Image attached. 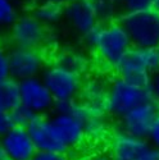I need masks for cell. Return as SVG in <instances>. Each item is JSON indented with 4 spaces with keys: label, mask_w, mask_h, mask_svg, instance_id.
<instances>
[{
    "label": "cell",
    "mask_w": 159,
    "mask_h": 160,
    "mask_svg": "<svg viewBox=\"0 0 159 160\" xmlns=\"http://www.w3.org/2000/svg\"><path fill=\"white\" fill-rule=\"evenodd\" d=\"M158 113L159 101L156 99L144 101L119 119V129L132 136L146 138L153 121Z\"/></svg>",
    "instance_id": "cell-9"
},
{
    "label": "cell",
    "mask_w": 159,
    "mask_h": 160,
    "mask_svg": "<svg viewBox=\"0 0 159 160\" xmlns=\"http://www.w3.org/2000/svg\"><path fill=\"white\" fill-rule=\"evenodd\" d=\"M13 2L17 3V4H27V3L32 2V0H13Z\"/></svg>",
    "instance_id": "cell-31"
},
{
    "label": "cell",
    "mask_w": 159,
    "mask_h": 160,
    "mask_svg": "<svg viewBox=\"0 0 159 160\" xmlns=\"http://www.w3.org/2000/svg\"><path fill=\"white\" fill-rule=\"evenodd\" d=\"M31 160H69L67 152L57 151H37Z\"/></svg>",
    "instance_id": "cell-25"
},
{
    "label": "cell",
    "mask_w": 159,
    "mask_h": 160,
    "mask_svg": "<svg viewBox=\"0 0 159 160\" xmlns=\"http://www.w3.org/2000/svg\"><path fill=\"white\" fill-rule=\"evenodd\" d=\"M57 63L63 65L64 68H67L80 76H84L89 68H90V60L89 58L81 51H74V50H68L63 51L58 55Z\"/></svg>",
    "instance_id": "cell-17"
},
{
    "label": "cell",
    "mask_w": 159,
    "mask_h": 160,
    "mask_svg": "<svg viewBox=\"0 0 159 160\" xmlns=\"http://www.w3.org/2000/svg\"><path fill=\"white\" fill-rule=\"evenodd\" d=\"M8 78H10L9 55H8V51L0 46V83Z\"/></svg>",
    "instance_id": "cell-24"
},
{
    "label": "cell",
    "mask_w": 159,
    "mask_h": 160,
    "mask_svg": "<svg viewBox=\"0 0 159 160\" xmlns=\"http://www.w3.org/2000/svg\"><path fill=\"white\" fill-rule=\"evenodd\" d=\"M44 83L51 92L55 102L76 100L82 88V76H80L63 65L54 63L44 68L41 76Z\"/></svg>",
    "instance_id": "cell-5"
},
{
    "label": "cell",
    "mask_w": 159,
    "mask_h": 160,
    "mask_svg": "<svg viewBox=\"0 0 159 160\" xmlns=\"http://www.w3.org/2000/svg\"><path fill=\"white\" fill-rule=\"evenodd\" d=\"M87 45L95 52L98 59L108 68L115 69L119 62L131 49L132 42L121 22L99 23L85 36Z\"/></svg>",
    "instance_id": "cell-1"
},
{
    "label": "cell",
    "mask_w": 159,
    "mask_h": 160,
    "mask_svg": "<svg viewBox=\"0 0 159 160\" xmlns=\"http://www.w3.org/2000/svg\"><path fill=\"white\" fill-rule=\"evenodd\" d=\"M155 99L150 87L140 86L118 76L109 82L107 113L113 118L121 119L139 104Z\"/></svg>",
    "instance_id": "cell-3"
},
{
    "label": "cell",
    "mask_w": 159,
    "mask_h": 160,
    "mask_svg": "<svg viewBox=\"0 0 159 160\" xmlns=\"http://www.w3.org/2000/svg\"><path fill=\"white\" fill-rule=\"evenodd\" d=\"M156 50H158V54H159V46H158V48H156Z\"/></svg>",
    "instance_id": "cell-35"
},
{
    "label": "cell",
    "mask_w": 159,
    "mask_h": 160,
    "mask_svg": "<svg viewBox=\"0 0 159 160\" xmlns=\"http://www.w3.org/2000/svg\"><path fill=\"white\" fill-rule=\"evenodd\" d=\"M146 140H148L150 146H154V148L159 149V113L154 118L153 124L150 127V131L148 133Z\"/></svg>",
    "instance_id": "cell-26"
},
{
    "label": "cell",
    "mask_w": 159,
    "mask_h": 160,
    "mask_svg": "<svg viewBox=\"0 0 159 160\" xmlns=\"http://www.w3.org/2000/svg\"><path fill=\"white\" fill-rule=\"evenodd\" d=\"M21 105L19 83L14 78H8L0 83V110L12 113Z\"/></svg>",
    "instance_id": "cell-16"
},
{
    "label": "cell",
    "mask_w": 159,
    "mask_h": 160,
    "mask_svg": "<svg viewBox=\"0 0 159 160\" xmlns=\"http://www.w3.org/2000/svg\"><path fill=\"white\" fill-rule=\"evenodd\" d=\"M0 160H10V159H8V158H5V156H4V155H3V156H2V158H0Z\"/></svg>",
    "instance_id": "cell-33"
},
{
    "label": "cell",
    "mask_w": 159,
    "mask_h": 160,
    "mask_svg": "<svg viewBox=\"0 0 159 160\" xmlns=\"http://www.w3.org/2000/svg\"><path fill=\"white\" fill-rule=\"evenodd\" d=\"M12 121L14 126H21V127H27L30 124V122L36 117V114L33 112H31L28 108H26L24 105H19L10 113Z\"/></svg>",
    "instance_id": "cell-22"
},
{
    "label": "cell",
    "mask_w": 159,
    "mask_h": 160,
    "mask_svg": "<svg viewBox=\"0 0 159 160\" xmlns=\"http://www.w3.org/2000/svg\"><path fill=\"white\" fill-rule=\"evenodd\" d=\"M136 160H159V149L149 146Z\"/></svg>",
    "instance_id": "cell-28"
},
{
    "label": "cell",
    "mask_w": 159,
    "mask_h": 160,
    "mask_svg": "<svg viewBox=\"0 0 159 160\" xmlns=\"http://www.w3.org/2000/svg\"><path fill=\"white\" fill-rule=\"evenodd\" d=\"M48 27L40 22L33 13H26L17 18L10 27V40L14 46L40 49L48 40Z\"/></svg>",
    "instance_id": "cell-6"
},
{
    "label": "cell",
    "mask_w": 159,
    "mask_h": 160,
    "mask_svg": "<svg viewBox=\"0 0 159 160\" xmlns=\"http://www.w3.org/2000/svg\"><path fill=\"white\" fill-rule=\"evenodd\" d=\"M85 133L86 138L92 141H103L108 137L109 127L105 122V115L91 114L85 122Z\"/></svg>",
    "instance_id": "cell-19"
},
{
    "label": "cell",
    "mask_w": 159,
    "mask_h": 160,
    "mask_svg": "<svg viewBox=\"0 0 159 160\" xmlns=\"http://www.w3.org/2000/svg\"><path fill=\"white\" fill-rule=\"evenodd\" d=\"M3 156V152H2V148H0V158Z\"/></svg>",
    "instance_id": "cell-34"
},
{
    "label": "cell",
    "mask_w": 159,
    "mask_h": 160,
    "mask_svg": "<svg viewBox=\"0 0 159 160\" xmlns=\"http://www.w3.org/2000/svg\"><path fill=\"white\" fill-rule=\"evenodd\" d=\"M119 22L130 36L132 46L154 49L159 46V12L154 8L127 12Z\"/></svg>",
    "instance_id": "cell-4"
},
{
    "label": "cell",
    "mask_w": 159,
    "mask_h": 160,
    "mask_svg": "<svg viewBox=\"0 0 159 160\" xmlns=\"http://www.w3.org/2000/svg\"><path fill=\"white\" fill-rule=\"evenodd\" d=\"M0 148L3 155L10 160H31L37 152L28 129L21 126H13L0 136Z\"/></svg>",
    "instance_id": "cell-10"
},
{
    "label": "cell",
    "mask_w": 159,
    "mask_h": 160,
    "mask_svg": "<svg viewBox=\"0 0 159 160\" xmlns=\"http://www.w3.org/2000/svg\"><path fill=\"white\" fill-rule=\"evenodd\" d=\"M94 5L100 23L112 22L121 9L118 0H94Z\"/></svg>",
    "instance_id": "cell-20"
},
{
    "label": "cell",
    "mask_w": 159,
    "mask_h": 160,
    "mask_svg": "<svg viewBox=\"0 0 159 160\" xmlns=\"http://www.w3.org/2000/svg\"><path fill=\"white\" fill-rule=\"evenodd\" d=\"M9 55L10 77L22 81V79L41 76L45 68V58L40 49H27L14 46Z\"/></svg>",
    "instance_id": "cell-8"
},
{
    "label": "cell",
    "mask_w": 159,
    "mask_h": 160,
    "mask_svg": "<svg viewBox=\"0 0 159 160\" xmlns=\"http://www.w3.org/2000/svg\"><path fill=\"white\" fill-rule=\"evenodd\" d=\"M26 128L28 129L37 151H68L67 146L60 140L50 118H46L45 115H36Z\"/></svg>",
    "instance_id": "cell-11"
},
{
    "label": "cell",
    "mask_w": 159,
    "mask_h": 160,
    "mask_svg": "<svg viewBox=\"0 0 159 160\" xmlns=\"http://www.w3.org/2000/svg\"><path fill=\"white\" fill-rule=\"evenodd\" d=\"M64 18L80 35L86 36L100 23L94 0H74L64 7Z\"/></svg>",
    "instance_id": "cell-12"
},
{
    "label": "cell",
    "mask_w": 159,
    "mask_h": 160,
    "mask_svg": "<svg viewBox=\"0 0 159 160\" xmlns=\"http://www.w3.org/2000/svg\"><path fill=\"white\" fill-rule=\"evenodd\" d=\"M21 104L36 115H46L54 110L55 100L40 76L18 81Z\"/></svg>",
    "instance_id": "cell-7"
},
{
    "label": "cell",
    "mask_w": 159,
    "mask_h": 160,
    "mask_svg": "<svg viewBox=\"0 0 159 160\" xmlns=\"http://www.w3.org/2000/svg\"><path fill=\"white\" fill-rule=\"evenodd\" d=\"M13 126V121H12V117L10 113H5L3 110H0V136L4 135L7 131H9Z\"/></svg>",
    "instance_id": "cell-27"
},
{
    "label": "cell",
    "mask_w": 159,
    "mask_h": 160,
    "mask_svg": "<svg viewBox=\"0 0 159 160\" xmlns=\"http://www.w3.org/2000/svg\"><path fill=\"white\" fill-rule=\"evenodd\" d=\"M40 2H49V3H54V4H58V5L65 7V5H68L69 3L74 2V0H40Z\"/></svg>",
    "instance_id": "cell-30"
},
{
    "label": "cell",
    "mask_w": 159,
    "mask_h": 160,
    "mask_svg": "<svg viewBox=\"0 0 159 160\" xmlns=\"http://www.w3.org/2000/svg\"><path fill=\"white\" fill-rule=\"evenodd\" d=\"M115 71L128 81L150 87L153 74L159 72V54L154 48L131 46Z\"/></svg>",
    "instance_id": "cell-2"
},
{
    "label": "cell",
    "mask_w": 159,
    "mask_h": 160,
    "mask_svg": "<svg viewBox=\"0 0 159 160\" xmlns=\"http://www.w3.org/2000/svg\"><path fill=\"white\" fill-rule=\"evenodd\" d=\"M32 13L40 22H43L48 27V26L58 24L64 18V7L49 2H40L33 8Z\"/></svg>",
    "instance_id": "cell-18"
},
{
    "label": "cell",
    "mask_w": 159,
    "mask_h": 160,
    "mask_svg": "<svg viewBox=\"0 0 159 160\" xmlns=\"http://www.w3.org/2000/svg\"><path fill=\"white\" fill-rule=\"evenodd\" d=\"M18 17L17 3L13 0H0V30H10Z\"/></svg>",
    "instance_id": "cell-21"
},
{
    "label": "cell",
    "mask_w": 159,
    "mask_h": 160,
    "mask_svg": "<svg viewBox=\"0 0 159 160\" xmlns=\"http://www.w3.org/2000/svg\"><path fill=\"white\" fill-rule=\"evenodd\" d=\"M109 82L104 81L100 77L90 78L82 85L80 92L81 100L92 114L105 115L107 113V100H108Z\"/></svg>",
    "instance_id": "cell-15"
},
{
    "label": "cell",
    "mask_w": 159,
    "mask_h": 160,
    "mask_svg": "<svg viewBox=\"0 0 159 160\" xmlns=\"http://www.w3.org/2000/svg\"><path fill=\"white\" fill-rule=\"evenodd\" d=\"M58 135L67 149H76L86 140L85 122L74 115L55 113L50 118Z\"/></svg>",
    "instance_id": "cell-14"
},
{
    "label": "cell",
    "mask_w": 159,
    "mask_h": 160,
    "mask_svg": "<svg viewBox=\"0 0 159 160\" xmlns=\"http://www.w3.org/2000/svg\"><path fill=\"white\" fill-rule=\"evenodd\" d=\"M154 9L159 12V0H155V3H154Z\"/></svg>",
    "instance_id": "cell-32"
},
{
    "label": "cell",
    "mask_w": 159,
    "mask_h": 160,
    "mask_svg": "<svg viewBox=\"0 0 159 160\" xmlns=\"http://www.w3.org/2000/svg\"><path fill=\"white\" fill-rule=\"evenodd\" d=\"M86 160H113L110 155H107V154H95L90 158H87Z\"/></svg>",
    "instance_id": "cell-29"
},
{
    "label": "cell",
    "mask_w": 159,
    "mask_h": 160,
    "mask_svg": "<svg viewBox=\"0 0 159 160\" xmlns=\"http://www.w3.org/2000/svg\"><path fill=\"white\" fill-rule=\"evenodd\" d=\"M121 9L127 12H140L154 8L155 0H118Z\"/></svg>",
    "instance_id": "cell-23"
},
{
    "label": "cell",
    "mask_w": 159,
    "mask_h": 160,
    "mask_svg": "<svg viewBox=\"0 0 159 160\" xmlns=\"http://www.w3.org/2000/svg\"><path fill=\"white\" fill-rule=\"evenodd\" d=\"M149 146L146 138L132 136L118 129L110 137L109 151L113 160H136Z\"/></svg>",
    "instance_id": "cell-13"
}]
</instances>
